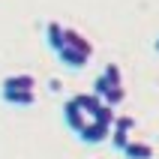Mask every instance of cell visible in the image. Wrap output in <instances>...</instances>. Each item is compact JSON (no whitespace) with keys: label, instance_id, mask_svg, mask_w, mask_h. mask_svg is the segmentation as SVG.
I'll return each mask as SVG.
<instances>
[{"label":"cell","instance_id":"7","mask_svg":"<svg viewBox=\"0 0 159 159\" xmlns=\"http://www.w3.org/2000/svg\"><path fill=\"white\" fill-rule=\"evenodd\" d=\"M3 99H6L9 105H33L36 102V93L33 90H0Z\"/></svg>","mask_w":159,"mask_h":159},{"label":"cell","instance_id":"6","mask_svg":"<svg viewBox=\"0 0 159 159\" xmlns=\"http://www.w3.org/2000/svg\"><path fill=\"white\" fill-rule=\"evenodd\" d=\"M63 36H66V27L63 24H57V21H48V24H45V42L51 45L54 51H60L63 45H66Z\"/></svg>","mask_w":159,"mask_h":159},{"label":"cell","instance_id":"1","mask_svg":"<svg viewBox=\"0 0 159 159\" xmlns=\"http://www.w3.org/2000/svg\"><path fill=\"white\" fill-rule=\"evenodd\" d=\"M63 120H66V126H69L75 135H81V129L90 123V117L78 108V102H75V99H66V102H63Z\"/></svg>","mask_w":159,"mask_h":159},{"label":"cell","instance_id":"10","mask_svg":"<svg viewBox=\"0 0 159 159\" xmlns=\"http://www.w3.org/2000/svg\"><path fill=\"white\" fill-rule=\"evenodd\" d=\"M33 87H36L33 75H9L3 81V90H33Z\"/></svg>","mask_w":159,"mask_h":159},{"label":"cell","instance_id":"4","mask_svg":"<svg viewBox=\"0 0 159 159\" xmlns=\"http://www.w3.org/2000/svg\"><path fill=\"white\" fill-rule=\"evenodd\" d=\"M57 57H60V63L66 66V69H84L90 60V54L78 51V48H69V45H63L60 51H57Z\"/></svg>","mask_w":159,"mask_h":159},{"label":"cell","instance_id":"8","mask_svg":"<svg viewBox=\"0 0 159 159\" xmlns=\"http://www.w3.org/2000/svg\"><path fill=\"white\" fill-rule=\"evenodd\" d=\"M63 39H66V45H69V48H78V51H84V54H90V57H93V45H90V39H84L78 30L66 27V36H63Z\"/></svg>","mask_w":159,"mask_h":159},{"label":"cell","instance_id":"11","mask_svg":"<svg viewBox=\"0 0 159 159\" xmlns=\"http://www.w3.org/2000/svg\"><path fill=\"white\" fill-rule=\"evenodd\" d=\"M102 75L108 78L111 87H123V75H120V66H117V63H108L105 69H102Z\"/></svg>","mask_w":159,"mask_h":159},{"label":"cell","instance_id":"3","mask_svg":"<svg viewBox=\"0 0 159 159\" xmlns=\"http://www.w3.org/2000/svg\"><path fill=\"white\" fill-rule=\"evenodd\" d=\"M78 138H81L84 144H102V141H108V138H111V126L90 120V123L81 129V135H78Z\"/></svg>","mask_w":159,"mask_h":159},{"label":"cell","instance_id":"2","mask_svg":"<svg viewBox=\"0 0 159 159\" xmlns=\"http://www.w3.org/2000/svg\"><path fill=\"white\" fill-rule=\"evenodd\" d=\"M132 129H135V117L117 114V123H114V129H111V144H114L120 153L126 150V144L132 141V138H129V132H132Z\"/></svg>","mask_w":159,"mask_h":159},{"label":"cell","instance_id":"12","mask_svg":"<svg viewBox=\"0 0 159 159\" xmlns=\"http://www.w3.org/2000/svg\"><path fill=\"white\" fill-rule=\"evenodd\" d=\"M111 90H117V87H111V84H108L105 75H99V78L93 81V93H96V96H102V102H105V96L111 93Z\"/></svg>","mask_w":159,"mask_h":159},{"label":"cell","instance_id":"13","mask_svg":"<svg viewBox=\"0 0 159 159\" xmlns=\"http://www.w3.org/2000/svg\"><path fill=\"white\" fill-rule=\"evenodd\" d=\"M153 48H156V51H159V39H156V42H153Z\"/></svg>","mask_w":159,"mask_h":159},{"label":"cell","instance_id":"9","mask_svg":"<svg viewBox=\"0 0 159 159\" xmlns=\"http://www.w3.org/2000/svg\"><path fill=\"white\" fill-rule=\"evenodd\" d=\"M123 156L126 159H153V147L144 144V141H129L126 150H123Z\"/></svg>","mask_w":159,"mask_h":159},{"label":"cell","instance_id":"5","mask_svg":"<svg viewBox=\"0 0 159 159\" xmlns=\"http://www.w3.org/2000/svg\"><path fill=\"white\" fill-rule=\"evenodd\" d=\"M72 99L78 102V108H81V111H84V114L90 117V120H93V114H96L99 108L105 105V102H102V96H96L93 90H90V93H78V96H72Z\"/></svg>","mask_w":159,"mask_h":159}]
</instances>
